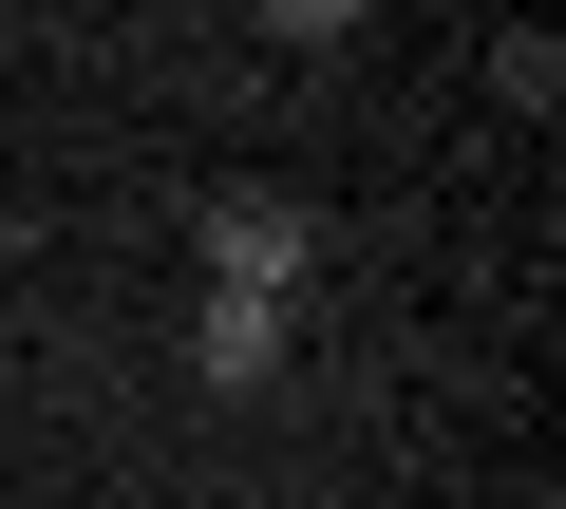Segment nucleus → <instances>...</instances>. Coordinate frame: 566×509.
Masks as SVG:
<instances>
[{
  "instance_id": "nucleus-1",
  "label": "nucleus",
  "mask_w": 566,
  "mask_h": 509,
  "mask_svg": "<svg viewBox=\"0 0 566 509\" xmlns=\"http://www.w3.org/2000/svg\"><path fill=\"white\" fill-rule=\"evenodd\" d=\"M322 265H340V226H322L303 189H227V208H208V303H283V321H303Z\"/></svg>"
},
{
  "instance_id": "nucleus-2",
  "label": "nucleus",
  "mask_w": 566,
  "mask_h": 509,
  "mask_svg": "<svg viewBox=\"0 0 566 509\" xmlns=\"http://www.w3.org/2000/svg\"><path fill=\"white\" fill-rule=\"evenodd\" d=\"M283 340H303L283 303H208V321H189V359H208V396H264V378H283Z\"/></svg>"
}]
</instances>
